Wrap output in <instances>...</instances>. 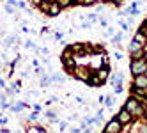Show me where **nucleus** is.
<instances>
[{
  "mask_svg": "<svg viewBox=\"0 0 147 133\" xmlns=\"http://www.w3.org/2000/svg\"><path fill=\"white\" fill-rule=\"evenodd\" d=\"M4 9H5V13H7V14H13V13H14V7H13L11 4H7Z\"/></svg>",
  "mask_w": 147,
  "mask_h": 133,
  "instance_id": "obj_25",
  "label": "nucleus"
},
{
  "mask_svg": "<svg viewBox=\"0 0 147 133\" xmlns=\"http://www.w3.org/2000/svg\"><path fill=\"white\" fill-rule=\"evenodd\" d=\"M110 2H112V4H115V5H121L124 0H110Z\"/></svg>",
  "mask_w": 147,
  "mask_h": 133,
  "instance_id": "obj_33",
  "label": "nucleus"
},
{
  "mask_svg": "<svg viewBox=\"0 0 147 133\" xmlns=\"http://www.w3.org/2000/svg\"><path fill=\"white\" fill-rule=\"evenodd\" d=\"M39 53H43V55H50V50H48V48H41V50H39Z\"/></svg>",
  "mask_w": 147,
  "mask_h": 133,
  "instance_id": "obj_29",
  "label": "nucleus"
},
{
  "mask_svg": "<svg viewBox=\"0 0 147 133\" xmlns=\"http://www.w3.org/2000/svg\"><path fill=\"white\" fill-rule=\"evenodd\" d=\"M50 5H51V0H41V2H39V9H41V13H43V14H48Z\"/></svg>",
  "mask_w": 147,
  "mask_h": 133,
  "instance_id": "obj_11",
  "label": "nucleus"
},
{
  "mask_svg": "<svg viewBox=\"0 0 147 133\" xmlns=\"http://www.w3.org/2000/svg\"><path fill=\"white\" fill-rule=\"evenodd\" d=\"M66 128H67V122H66V121H64V122H60V131H64Z\"/></svg>",
  "mask_w": 147,
  "mask_h": 133,
  "instance_id": "obj_32",
  "label": "nucleus"
},
{
  "mask_svg": "<svg viewBox=\"0 0 147 133\" xmlns=\"http://www.w3.org/2000/svg\"><path fill=\"white\" fill-rule=\"evenodd\" d=\"M60 11H62V7H60V4L57 2V0H51V5H50V11H48V16H51V18H55V16H59V14H60Z\"/></svg>",
  "mask_w": 147,
  "mask_h": 133,
  "instance_id": "obj_7",
  "label": "nucleus"
},
{
  "mask_svg": "<svg viewBox=\"0 0 147 133\" xmlns=\"http://www.w3.org/2000/svg\"><path fill=\"white\" fill-rule=\"evenodd\" d=\"M113 57H115V59H117V60H122V59H124V55L121 53V50H117V52H115V53H113Z\"/></svg>",
  "mask_w": 147,
  "mask_h": 133,
  "instance_id": "obj_27",
  "label": "nucleus"
},
{
  "mask_svg": "<svg viewBox=\"0 0 147 133\" xmlns=\"http://www.w3.org/2000/svg\"><path fill=\"white\" fill-rule=\"evenodd\" d=\"M82 28H85V30L87 28H92V22H83L82 23Z\"/></svg>",
  "mask_w": 147,
  "mask_h": 133,
  "instance_id": "obj_28",
  "label": "nucleus"
},
{
  "mask_svg": "<svg viewBox=\"0 0 147 133\" xmlns=\"http://www.w3.org/2000/svg\"><path fill=\"white\" fill-rule=\"evenodd\" d=\"M80 4H82V5H85V7H89V5L98 4V0H80Z\"/></svg>",
  "mask_w": 147,
  "mask_h": 133,
  "instance_id": "obj_20",
  "label": "nucleus"
},
{
  "mask_svg": "<svg viewBox=\"0 0 147 133\" xmlns=\"http://www.w3.org/2000/svg\"><path fill=\"white\" fill-rule=\"evenodd\" d=\"M87 20H89V22H98V13H89Z\"/></svg>",
  "mask_w": 147,
  "mask_h": 133,
  "instance_id": "obj_22",
  "label": "nucleus"
},
{
  "mask_svg": "<svg viewBox=\"0 0 147 133\" xmlns=\"http://www.w3.org/2000/svg\"><path fill=\"white\" fill-rule=\"evenodd\" d=\"M11 89L14 90V92H20V89H22V82H20V80L13 82V84H11Z\"/></svg>",
  "mask_w": 147,
  "mask_h": 133,
  "instance_id": "obj_17",
  "label": "nucleus"
},
{
  "mask_svg": "<svg viewBox=\"0 0 147 133\" xmlns=\"http://www.w3.org/2000/svg\"><path fill=\"white\" fill-rule=\"evenodd\" d=\"M115 117L119 119V122H121V124H131V121L135 119V117H133V114H131L129 110H126V108L119 110V114L115 115Z\"/></svg>",
  "mask_w": 147,
  "mask_h": 133,
  "instance_id": "obj_4",
  "label": "nucleus"
},
{
  "mask_svg": "<svg viewBox=\"0 0 147 133\" xmlns=\"http://www.w3.org/2000/svg\"><path fill=\"white\" fill-rule=\"evenodd\" d=\"M98 22H99V25H101L103 28L108 27V20H107V18H98Z\"/></svg>",
  "mask_w": 147,
  "mask_h": 133,
  "instance_id": "obj_23",
  "label": "nucleus"
},
{
  "mask_svg": "<svg viewBox=\"0 0 147 133\" xmlns=\"http://www.w3.org/2000/svg\"><path fill=\"white\" fill-rule=\"evenodd\" d=\"M133 39L136 41V43H140L142 46H145V45H147V36L142 32V30H136L135 36H133Z\"/></svg>",
  "mask_w": 147,
  "mask_h": 133,
  "instance_id": "obj_9",
  "label": "nucleus"
},
{
  "mask_svg": "<svg viewBox=\"0 0 147 133\" xmlns=\"http://www.w3.org/2000/svg\"><path fill=\"white\" fill-rule=\"evenodd\" d=\"M37 117H39V115H37V110H36V112H32V114H30V121H36Z\"/></svg>",
  "mask_w": 147,
  "mask_h": 133,
  "instance_id": "obj_30",
  "label": "nucleus"
},
{
  "mask_svg": "<svg viewBox=\"0 0 147 133\" xmlns=\"http://www.w3.org/2000/svg\"><path fill=\"white\" fill-rule=\"evenodd\" d=\"M4 124H7V117H2V115H0V126H4Z\"/></svg>",
  "mask_w": 147,
  "mask_h": 133,
  "instance_id": "obj_31",
  "label": "nucleus"
},
{
  "mask_svg": "<svg viewBox=\"0 0 147 133\" xmlns=\"http://www.w3.org/2000/svg\"><path fill=\"white\" fill-rule=\"evenodd\" d=\"M121 130H122V124L119 122V119L117 117H113L107 126H105V133H121Z\"/></svg>",
  "mask_w": 147,
  "mask_h": 133,
  "instance_id": "obj_3",
  "label": "nucleus"
},
{
  "mask_svg": "<svg viewBox=\"0 0 147 133\" xmlns=\"http://www.w3.org/2000/svg\"><path fill=\"white\" fill-rule=\"evenodd\" d=\"M105 107H108V108H112L113 107V96H105Z\"/></svg>",
  "mask_w": 147,
  "mask_h": 133,
  "instance_id": "obj_16",
  "label": "nucleus"
},
{
  "mask_svg": "<svg viewBox=\"0 0 147 133\" xmlns=\"http://www.w3.org/2000/svg\"><path fill=\"white\" fill-rule=\"evenodd\" d=\"M27 131L28 133H46L48 130L43 128V126H30V128H27Z\"/></svg>",
  "mask_w": 147,
  "mask_h": 133,
  "instance_id": "obj_14",
  "label": "nucleus"
},
{
  "mask_svg": "<svg viewBox=\"0 0 147 133\" xmlns=\"http://www.w3.org/2000/svg\"><path fill=\"white\" fill-rule=\"evenodd\" d=\"M87 84H89V85H92V87H101V85H103V82H101V78L98 76L96 71H92V75H90V78H89Z\"/></svg>",
  "mask_w": 147,
  "mask_h": 133,
  "instance_id": "obj_8",
  "label": "nucleus"
},
{
  "mask_svg": "<svg viewBox=\"0 0 147 133\" xmlns=\"http://www.w3.org/2000/svg\"><path fill=\"white\" fill-rule=\"evenodd\" d=\"M14 41H18V37H16V36H9V37H5L4 46H5V48H13V46H14Z\"/></svg>",
  "mask_w": 147,
  "mask_h": 133,
  "instance_id": "obj_13",
  "label": "nucleus"
},
{
  "mask_svg": "<svg viewBox=\"0 0 147 133\" xmlns=\"http://www.w3.org/2000/svg\"><path fill=\"white\" fill-rule=\"evenodd\" d=\"M129 71H131L133 76H136V75H145V71H147V53L142 59H133L131 62H129Z\"/></svg>",
  "mask_w": 147,
  "mask_h": 133,
  "instance_id": "obj_1",
  "label": "nucleus"
},
{
  "mask_svg": "<svg viewBox=\"0 0 147 133\" xmlns=\"http://www.w3.org/2000/svg\"><path fill=\"white\" fill-rule=\"evenodd\" d=\"M96 73H98V76L101 78V82L105 84V82L108 80V76H110V64H103L101 68L96 69Z\"/></svg>",
  "mask_w": 147,
  "mask_h": 133,
  "instance_id": "obj_5",
  "label": "nucleus"
},
{
  "mask_svg": "<svg viewBox=\"0 0 147 133\" xmlns=\"http://www.w3.org/2000/svg\"><path fill=\"white\" fill-rule=\"evenodd\" d=\"M133 85L140 87V89H147V75H136L133 76Z\"/></svg>",
  "mask_w": 147,
  "mask_h": 133,
  "instance_id": "obj_6",
  "label": "nucleus"
},
{
  "mask_svg": "<svg viewBox=\"0 0 147 133\" xmlns=\"http://www.w3.org/2000/svg\"><path fill=\"white\" fill-rule=\"evenodd\" d=\"M113 34H115V27H110L108 25L107 27V36H113Z\"/></svg>",
  "mask_w": 147,
  "mask_h": 133,
  "instance_id": "obj_26",
  "label": "nucleus"
},
{
  "mask_svg": "<svg viewBox=\"0 0 147 133\" xmlns=\"http://www.w3.org/2000/svg\"><path fill=\"white\" fill-rule=\"evenodd\" d=\"M23 108H27V105H25V103H16V105H13V107H11V110H13V112H20V110H23Z\"/></svg>",
  "mask_w": 147,
  "mask_h": 133,
  "instance_id": "obj_18",
  "label": "nucleus"
},
{
  "mask_svg": "<svg viewBox=\"0 0 147 133\" xmlns=\"http://www.w3.org/2000/svg\"><path fill=\"white\" fill-rule=\"evenodd\" d=\"M122 90H124V89H122V84H117V85H113V92H115V94H121Z\"/></svg>",
  "mask_w": 147,
  "mask_h": 133,
  "instance_id": "obj_24",
  "label": "nucleus"
},
{
  "mask_svg": "<svg viewBox=\"0 0 147 133\" xmlns=\"http://www.w3.org/2000/svg\"><path fill=\"white\" fill-rule=\"evenodd\" d=\"M119 27H121L122 32H128V30H129V23H128V22H122V20L119 22Z\"/></svg>",
  "mask_w": 147,
  "mask_h": 133,
  "instance_id": "obj_19",
  "label": "nucleus"
},
{
  "mask_svg": "<svg viewBox=\"0 0 147 133\" xmlns=\"http://www.w3.org/2000/svg\"><path fill=\"white\" fill-rule=\"evenodd\" d=\"M51 80H53V84H55V82H64V76H62L60 73H55L53 76H51Z\"/></svg>",
  "mask_w": 147,
  "mask_h": 133,
  "instance_id": "obj_21",
  "label": "nucleus"
},
{
  "mask_svg": "<svg viewBox=\"0 0 147 133\" xmlns=\"http://www.w3.org/2000/svg\"><path fill=\"white\" fill-rule=\"evenodd\" d=\"M142 48H145V46H142L140 43H136L135 39H131V43L128 45V52L133 53V52H138V50H142Z\"/></svg>",
  "mask_w": 147,
  "mask_h": 133,
  "instance_id": "obj_10",
  "label": "nucleus"
},
{
  "mask_svg": "<svg viewBox=\"0 0 147 133\" xmlns=\"http://www.w3.org/2000/svg\"><path fill=\"white\" fill-rule=\"evenodd\" d=\"M122 39H124V32H119V34H113V36H112V45H113V46H117V45H121V43H122Z\"/></svg>",
  "mask_w": 147,
  "mask_h": 133,
  "instance_id": "obj_12",
  "label": "nucleus"
},
{
  "mask_svg": "<svg viewBox=\"0 0 147 133\" xmlns=\"http://www.w3.org/2000/svg\"><path fill=\"white\" fill-rule=\"evenodd\" d=\"M83 101H85V99H83L82 96H78V98H76V103H83Z\"/></svg>",
  "mask_w": 147,
  "mask_h": 133,
  "instance_id": "obj_36",
  "label": "nucleus"
},
{
  "mask_svg": "<svg viewBox=\"0 0 147 133\" xmlns=\"http://www.w3.org/2000/svg\"><path fill=\"white\" fill-rule=\"evenodd\" d=\"M55 39L60 41V39H62V34H60V32H55Z\"/></svg>",
  "mask_w": 147,
  "mask_h": 133,
  "instance_id": "obj_35",
  "label": "nucleus"
},
{
  "mask_svg": "<svg viewBox=\"0 0 147 133\" xmlns=\"http://www.w3.org/2000/svg\"><path fill=\"white\" fill-rule=\"evenodd\" d=\"M57 2L60 4L62 9H66V7H71V5H75V0H57Z\"/></svg>",
  "mask_w": 147,
  "mask_h": 133,
  "instance_id": "obj_15",
  "label": "nucleus"
},
{
  "mask_svg": "<svg viewBox=\"0 0 147 133\" xmlns=\"http://www.w3.org/2000/svg\"><path fill=\"white\" fill-rule=\"evenodd\" d=\"M144 122L147 124V112H145V115H144Z\"/></svg>",
  "mask_w": 147,
  "mask_h": 133,
  "instance_id": "obj_37",
  "label": "nucleus"
},
{
  "mask_svg": "<svg viewBox=\"0 0 147 133\" xmlns=\"http://www.w3.org/2000/svg\"><path fill=\"white\" fill-rule=\"evenodd\" d=\"M71 75L75 76L76 80H80V82H89V78H90V75H92V71H90L89 68L80 66V68H75V69H73Z\"/></svg>",
  "mask_w": 147,
  "mask_h": 133,
  "instance_id": "obj_2",
  "label": "nucleus"
},
{
  "mask_svg": "<svg viewBox=\"0 0 147 133\" xmlns=\"http://www.w3.org/2000/svg\"><path fill=\"white\" fill-rule=\"evenodd\" d=\"M5 2H7V4H11V5H18L16 0H5Z\"/></svg>",
  "mask_w": 147,
  "mask_h": 133,
  "instance_id": "obj_34",
  "label": "nucleus"
}]
</instances>
